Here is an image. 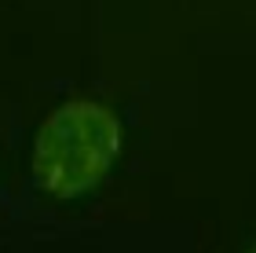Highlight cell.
<instances>
[{"label":"cell","instance_id":"2","mask_svg":"<svg viewBox=\"0 0 256 253\" xmlns=\"http://www.w3.org/2000/svg\"><path fill=\"white\" fill-rule=\"evenodd\" d=\"M246 253H256V246H249V249H246Z\"/></svg>","mask_w":256,"mask_h":253},{"label":"cell","instance_id":"1","mask_svg":"<svg viewBox=\"0 0 256 253\" xmlns=\"http://www.w3.org/2000/svg\"><path fill=\"white\" fill-rule=\"evenodd\" d=\"M124 147V129L106 103L66 99L33 136V180L52 198H80L99 187Z\"/></svg>","mask_w":256,"mask_h":253}]
</instances>
